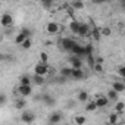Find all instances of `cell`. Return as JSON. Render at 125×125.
Listing matches in <instances>:
<instances>
[{
	"label": "cell",
	"mask_w": 125,
	"mask_h": 125,
	"mask_svg": "<svg viewBox=\"0 0 125 125\" xmlns=\"http://www.w3.org/2000/svg\"><path fill=\"white\" fill-rule=\"evenodd\" d=\"M93 69H94L97 74H102V72H103V66H102V63H99V62H96V63L93 65Z\"/></svg>",
	"instance_id": "29"
},
{
	"label": "cell",
	"mask_w": 125,
	"mask_h": 125,
	"mask_svg": "<svg viewBox=\"0 0 125 125\" xmlns=\"http://www.w3.org/2000/svg\"><path fill=\"white\" fill-rule=\"evenodd\" d=\"M106 97L109 99V102H116V100L119 99V93H118V91H115V90L112 88V90H109V91H107V96H106Z\"/></svg>",
	"instance_id": "17"
},
{
	"label": "cell",
	"mask_w": 125,
	"mask_h": 125,
	"mask_svg": "<svg viewBox=\"0 0 125 125\" xmlns=\"http://www.w3.org/2000/svg\"><path fill=\"white\" fill-rule=\"evenodd\" d=\"M0 5H2V2H0Z\"/></svg>",
	"instance_id": "39"
},
{
	"label": "cell",
	"mask_w": 125,
	"mask_h": 125,
	"mask_svg": "<svg viewBox=\"0 0 125 125\" xmlns=\"http://www.w3.org/2000/svg\"><path fill=\"white\" fill-rule=\"evenodd\" d=\"M18 93L22 96V97H28L32 94V87L31 84H19L18 85Z\"/></svg>",
	"instance_id": "2"
},
{
	"label": "cell",
	"mask_w": 125,
	"mask_h": 125,
	"mask_svg": "<svg viewBox=\"0 0 125 125\" xmlns=\"http://www.w3.org/2000/svg\"><path fill=\"white\" fill-rule=\"evenodd\" d=\"M85 122H87V118H85V116H75V124L83 125V124H85Z\"/></svg>",
	"instance_id": "30"
},
{
	"label": "cell",
	"mask_w": 125,
	"mask_h": 125,
	"mask_svg": "<svg viewBox=\"0 0 125 125\" xmlns=\"http://www.w3.org/2000/svg\"><path fill=\"white\" fill-rule=\"evenodd\" d=\"M75 9H83L84 8V3L81 2V0H77V2H74V5H72Z\"/></svg>",
	"instance_id": "33"
},
{
	"label": "cell",
	"mask_w": 125,
	"mask_h": 125,
	"mask_svg": "<svg viewBox=\"0 0 125 125\" xmlns=\"http://www.w3.org/2000/svg\"><path fill=\"white\" fill-rule=\"evenodd\" d=\"M94 103H96L97 109H102V107H106V106L109 104V99H107L106 96H99V97L94 100Z\"/></svg>",
	"instance_id": "10"
},
{
	"label": "cell",
	"mask_w": 125,
	"mask_h": 125,
	"mask_svg": "<svg viewBox=\"0 0 125 125\" xmlns=\"http://www.w3.org/2000/svg\"><path fill=\"white\" fill-rule=\"evenodd\" d=\"M71 53L75 54V56H78V57H83V56H85V47L81 46V44H78L75 41L74 46H72V49H71Z\"/></svg>",
	"instance_id": "3"
},
{
	"label": "cell",
	"mask_w": 125,
	"mask_h": 125,
	"mask_svg": "<svg viewBox=\"0 0 125 125\" xmlns=\"http://www.w3.org/2000/svg\"><path fill=\"white\" fill-rule=\"evenodd\" d=\"M71 69H72V68H62V69H60L62 78H68V77L71 75Z\"/></svg>",
	"instance_id": "25"
},
{
	"label": "cell",
	"mask_w": 125,
	"mask_h": 125,
	"mask_svg": "<svg viewBox=\"0 0 125 125\" xmlns=\"http://www.w3.org/2000/svg\"><path fill=\"white\" fill-rule=\"evenodd\" d=\"M113 110L118 113V115H122L124 113V110H125V102H121V100H116V103H115V107H113Z\"/></svg>",
	"instance_id": "13"
},
{
	"label": "cell",
	"mask_w": 125,
	"mask_h": 125,
	"mask_svg": "<svg viewBox=\"0 0 125 125\" xmlns=\"http://www.w3.org/2000/svg\"><path fill=\"white\" fill-rule=\"evenodd\" d=\"M5 59H6V56L3 53H0V60H5Z\"/></svg>",
	"instance_id": "37"
},
{
	"label": "cell",
	"mask_w": 125,
	"mask_h": 125,
	"mask_svg": "<svg viewBox=\"0 0 125 125\" xmlns=\"http://www.w3.org/2000/svg\"><path fill=\"white\" fill-rule=\"evenodd\" d=\"M34 121H35V113L31 112V110H25L21 115V122H24V124H31Z\"/></svg>",
	"instance_id": "4"
},
{
	"label": "cell",
	"mask_w": 125,
	"mask_h": 125,
	"mask_svg": "<svg viewBox=\"0 0 125 125\" xmlns=\"http://www.w3.org/2000/svg\"><path fill=\"white\" fill-rule=\"evenodd\" d=\"M112 88H113L115 91H118V93H124V91H125V84H124L122 81H113Z\"/></svg>",
	"instance_id": "14"
},
{
	"label": "cell",
	"mask_w": 125,
	"mask_h": 125,
	"mask_svg": "<svg viewBox=\"0 0 125 125\" xmlns=\"http://www.w3.org/2000/svg\"><path fill=\"white\" fill-rule=\"evenodd\" d=\"M118 72H119V77H121V78H124V77H125V69H124V66H122V65L118 68Z\"/></svg>",
	"instance_id": "35"
},
{
	"label": "cell",
	"mask_w": 125,
	"mask_h": 125,
	"mask_svg": "<svg viewBox=\"0 0 125 125\" xmlns=\"http://www.w3.org/2000/svg\"><path fill=\"white\" fill-rule=\"evenodd\" d=\"M59 25L56 24V22H49L47 25H46V31L49 32V34H57L59 32Z\"/></svg>",
	"instance_id": "11"
},
{
	"label": "cell",
	"mask_w": 125,
	"mask_h": 125,
	"mask_svg": "<svg viewBox=\"0 0 125 125\" xmlns=\"http://www.w3.org/2000/svg\"><path fill=\"white\" fill-rule=\"evenodd\" d=\"M40 62H43V63H47L49 62V56H47V53H40Z\"/></svg>",
	"instance_id": "31"
},
{
	"label": "cell",
	"mask_w": 125,
	"mask_h": 125,
	"mask_svg": "<svg viewBox=\"0 0 125 125\" xmlns=\"http://www.w3.org/2000/svg\"><path fill=\"white\" fill-rule=\"evenodd\" d=\"M72 80H84L85 74L83 71V68H72L71 69V75H69Z\"/></svg>",
	"instance_id": "7"
},
{
	"label": "cell",
	"mask_w": 125,
	"mask_h": 125,
	"mask_svg": "<svg viewBox=\"0 0 125 125\" xmlns=\"http://www.w3.org/2000/svg\"><path fill=\"white\" fill-rule=\"evenodd\" d=\"M78 28H80V22H78V21H71V24H69V30H71V32L77 34V32H78Z\"/></svg>",
	"instance_id": "22"
},
{
	"label": "cell",
	"mask_w": 125,
	"mask_h": 125,
	"mask_svg": "<svg viewBox=\"0 0 125 125\" xmlns=\"http://www.w3.org/2000/svg\"><path fill=\"white\" fill-rule=\"evenodd\" d=\"M19 84H32V83H31V77L22 75V77L19 78Z\"/></svg>",
	"instance_id": "27"
},
{
	"label": "cell",
	"mask_w": 125,
	"mask_h": 125,
	"mask_svg": "<svg viewBox=\"0 0 125 125\" xmlns=\"http://www.w3.org/2000/svg\"><path fill=\"white\" fill-rule=\"evenodd\" d=\"M22 49H25V50H28V49H31V46H32V40H31V37H27L21 44H19Z\"/></svg>",
	"instance_id": "19"
},
{
	"label": "cell",
	"mask_w": 125,
	"mask_h": 125,
	"mask_svg": "<svg viewBox=\"0 0 125 125\" xmlns=\"http://www.w3.org/2000/svg\"><path fill=\"white\" fill-rule=\"evenodd\" d=\"M74 43H75V41H74L72 38H62L59 44H60V47H62V49H63L65 52H68V53H71V49H72V46H74Z\"/></svg>",
	"instance_id": "5"
},
{
	"label": "cell",
	"mask_w": 125,
	"mask_h": 125,
	"mask_svg": "<svg viewBox=\"0 0 125 125\" xmlns=\"http://www.w3.org/2000/svg\"><path fill=\"white\" fill-rule=\"evenodd\" d=\"M6 102V96L5 94H2V93H0V104H3Z\"/></svg>",
	"instance_id": "36"
},
{
	"label": "cell",
	"mask_w": 125,
	"mask_h": 125,
	"mask_svg": "<svg viewBox=\"0 0 125 125\" xmlns=\"http://www.w3.org/2000/svg\"><path fill=\"white\" fill-rule=\"evenodd\" d=\"M77 100H78L80 103H85V102L88 100V93L84 91V90H81V91L77 94Z\"/></svg>",
	"instance_id": "18"
},
{
	"label": "cell",
	"mask_w": 125,
	"mask_h": 125,
	"mask_svg": "<svg viewBox=\"0 0 125 125\" xmlns=\"http://www.w3.org/2000/svg\"><path fill=\"white\" fill-rule=\"evenodd\" d=\"M27 37H28V35H27V34H24V32L21 31V32H19V34H18V35L15 37V43H16V44L19 46V44H21V43H22V41H24V40H25Z\"/></svg>",
	"instance_id": "24"
},
{
	"label": "cell",
	"mask_w": 125,
	"mask_h": 125,
	"mask_svg": "<svg viewBox=\"0 0 125 125\" xmlns=\"http://www.w3.org/2000/svg\"><path fill=\"white\" fill-rule=\"evenodd\" d=\"M85 110L87 112H94V110H97V106H96V103H94V100H91V102H85Z\"/></svg>",
	"instance_id": "20"
},
{
	"label": "cell",
	"mask_w": 125,
	"mask_h": 125,
	"mask_svg": "<svg viewBox=\"0 0 125 125\" xmlns=\"http://www.w3.org/2000/svg\"><path fill=\"white\" fill-rule=\"evenodd\" d=\"M87 60H88V65L93 68V65L96 63V60H94V57H93V53H91V54H87Z\"/></svg>",
	"instance_id": "32"
},
{
	"label": "cell",
	"mask_w": 125,
	"mask_h": 125,
	"mask_svg": "<svg viewBox=\"0 0 125 125\" xmlns=\"http://www.w3.org/2000/svg\"><path fill=\"white\" fill-rule=\"evenodd\" d=\"M103 2H109V0H103Z\"/></svg>",
	"instance_id": "38"
},
{
	"label": "cell",
	"mask_w": 125,
	"mask_h": 125,
	"mask_svg": "<svg viewBox=\"0 0 125 125\" xmlns=\"http://www.w3.org/2000/svg\"><path fill=\"white\" fill-rule=\"evenodd\" d=\"M90 34L93 35V38H94L96 41H99V40H100V37H102L100 30H99V28H93V30H90Z\"/></svg>",
	"instance_id": "23"
},
{
	"label": "cell",
	"mask_w": 125,
	"mask_h": 125,
	"mask_svg": "<svg viewBox=\"0 0 125 125\" xmlns=\"http://www.w3.org/2000/svg\"><path fill=\"white\" fill-rule=\"evenodd\" d=\"M25 106H27V102H25V99H18V100L15 102V109H18V110H22Z\"/></svg>",
	"instance_id": "21"
},
{
	"label": "cell",
	"mask_w": 125,
	"mask_h": 125,
	"mask_svg": "<svg viewBox=\"0 0 125 125\" xmlns=\"http://www.w3.org/2000/svg\"><path fill=\"white\" fill-rule=\"evenodd\" d=\"M44 77L43 75H37V74H34L32 77H31V83H34L35 85H43L44 84Z\"/></svg>",
	"instance_id": "15"
},
{
	"label": "cell",
	"mask_w": 125,
	"mask_h": 125,
	"mask_svg": "<svg viewBox=\"0 0 125 125\" xmlns=\"http://www.w3.org/2000/svg\"><path fill=\"white\" fill-rule=\"evenodd\" d=\"M41 100H43L44 104H47V106H53V104L56 103L54 97H52L50 94H43V96H41Z\"/></svg>",
	"instance_id": "16"
},
{
	"label": "cell",
	"mask_w": 125,
	"mask_h": 125,
	"mask_svg": "<svg viewBox=\"0 0 125 125\" xmlns=\"http://www.w3.org/2000/svg\"><path fill=\"white\" fill-rule=\"evenodd\" d=\"M69 63H71V68H83V60L78 56H72L69 59Z\"/></svg>",
	"instance_id": "12"
},
{
	"label": "cell",
	"mask_w": 125,
	"mask_h": 125,
	"mask_svg": "<svg viewBox=\"0 0 125 125\" xmlns=\"http://www.w3.org/2000/svg\"><path fill=\"white\" fill-rule=\"evenodd\" d=\"M118 116H119V115H118L116 112H115V113H110V115H109V124H113V125L118 124V119H119Z\"/></svg>",
	"instance_id": "26"
},
{
	"label": "cell",
	"mask_w": 125,
	"mask_h": 125,
	"mask_svg": "<svg viewBox=\"0 0 125 125\" xmlns=\"http://www.w3.org/2000/svg\"><path fill=\"white\" fill-rule=\"evenodd\" d=\"M0 24H2V27H5V28L10 27L13 24V16L10 13H3L2 18H0Z\"/></svg>",
	"instance_id": "6"
},
{
	"label": "cell",
	"mask_w": 125,
	"mask_h": 125,
	"mask_svg": "<svg viewBox=\"0 0 125 125\" xmlns=\"http://www.w3.org/2000/svg\"><path fill=\"white\" fill-rule=\"evenodd\" d=\"M62 119H63L62 112H53V113H50V116H49V122H50V124H59V122H62Z\"/></svg>",
	"instance_id": "8"
},
{
	"label": "cell",
	"mask_w": 125,
	"mask_h": 125,
	"mask_svg": "<svg viewBox=\"0 0 125 125\" xmlns=\"http://www.w3.org/2000/svg\"><path fill=\"white\" fill-rule=\"evenodd\" d=\"M90 25L88 24H81L80 22V28H78V35H81V37H87V35H90Z\"/></svg>",
	"instance_id": "9"
},
{
	"label": "cell",
	"mask_w": 125,
	"mask_h": 125,
	"mask_svg": "<svg viewBox=\"0 0 125 125\" xmlns=\"http://www.w3.org/2000/svg\"><path fill=\"white\" fill-rule=\"evenodd\" d=\"M100 34L107 37V35H110V34H112V30H110L109 27H103V28H100Z\"/></svg>",
	"instance_id": "28"
},
{
	"label": "cell",
	"mask_w": 125,
	"mask_h": 125,
	"mask_svg": "<svg viewBox=\"0 0 125 125\" xmlns=\"http://www.w3.org/2000/svg\"><path fill=\"white\" fill-rule=\"evenodd\" d=\"M84 47H85V56L93 53V46H91V44H87V46H84Z\"/></svg>",
	"instance_id": "34"
},
{
	"label": "cell",
	"mask_w": 125,
	"mask_h": 125,
	"mask_svg": "<svg viewBox=\"0 0 125 125\" xmlns=\"http://www.w3.org/2000/svg\"><path fill=\"white\" fill-rule=\"evenodd\" d=\"M49 72V63H43V62H38V63L34 66V74L37 75H43L46 77Z\"/></svg>",
	"instance_id": "1"
}]
</instances>
